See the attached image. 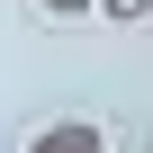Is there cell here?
Masks as SVG:
<instances>
[{
	"label": "cell",
	"mask_w": 153,
	"mask_h": 153,
	"mask_svg": "<svg viewBox=\"0 0 153 153\" xmlns=\"http://www.w3.org/2000/svg\"><path fill=\"white\" fill-rule=\"evenodd\" d=\"M27 153H108V135H99L90 117H63V126H36Z\"/></svg>",
	"instance_id": "1"
},
{
	"label": "cell",
	"mask_w": 153,
	"mask_h": 153,
	"mask_svg": "<svg viewBox=\"0 0 153 153\" xmlns=\"http://www.w3.org/2000/svg\"><path fill=\"white\" fill-rule=\"evenodd\" d=\"M36 9H54V18H81V9H90V0H36Z\"/></svg>",
	"instance_id": "3"
},
{
	"label": "cell",
	"mask_w": 153,
	"mask_h": 153,
	"mask_svg": "<svg viewBox=\"0 0 153 153\" xmlns=\"http://www.w3.org/2000/svg\"><path fill=\"white\" fill-rule=\"evenodd\" d=\"M144 153H153V135H144Z\"/></svg>",
	"instance_id": "4"
},
{
	"label": "cell",
	"mask_w": 153,
	"mask_h": 153,
	"mask_svg": "<svg viewBox=\"0 0 153 153\" xmlns=\"http://www.w3.org/2000/svg\"><path fill=\"white\" fill-rule=\"evenodd\" d=\"M90 9H108L117 27H135V18H153V0H90Z\"/></svg>",
	"instance_id": "2"
}]
</instances>
